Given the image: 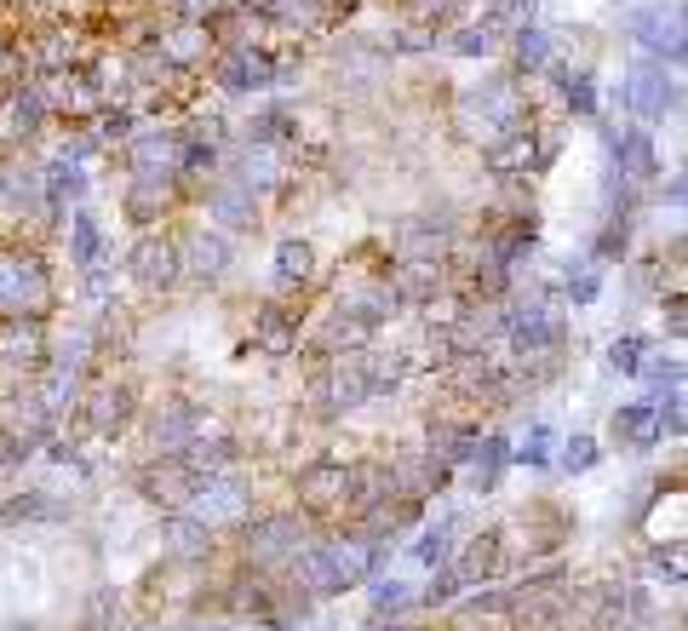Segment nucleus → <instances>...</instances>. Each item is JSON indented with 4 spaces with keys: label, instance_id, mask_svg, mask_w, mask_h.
I'll list each match as a JSON object with an SVG mask.
<instances>
[{
    "label": "nucleus",
    "instance_id": "22",
    "mask_svg": "<svg viewBox=\"0 0 688 631\" xmlns=\"http://www.w3.org/2000/svg\"><path fill=\"white\" fill-rule=\"evenodd\" d=\"M161 540H167L178 557H207V552H213V528H207V522H195L190 512L161 522Z\"/></svg>",
    "mask_w": 688,
    "mask_h": 631
},
{
    "label": "nucleus",
    "instance_id": "1",
    "mask_svg": "<svg viewBox=\"0 0 688 631\" xmlns=\"http://www.w3.org/2000/svg\"><path fill=\"white\" fill-rule=\"evenodd\" d=\"M379 563H384V545L316 540L293 557V580H298V592H310V597H339V592H351V585H361L368 575H379Z\"/></svg>",
    "mask_w": 688,
    "mask_h": 631
},
{
    "label": "nucleus",
    "instance_id": "5",
    "mask_svg": "<svg viewBox=\"0 0 688 631\" xmlns=\"http://www.w3.org/2000/svg\"><path fill=\"white\" fill-rule=\"evenodd\" d=\"M184 512H190L195 522H207V528H218V522H241V517L253 512V494H247V482H241V477L225 471V477H207V482H201L195 494H190Z\"/></svg>",
    "mask_w": 688,
    "mask_h": 631
},
{
    "label": "nucleus",
    "instance_id": "3",
    "mask_svg": "<svg viewBox=\"0 0 688 631\" xmlns=\"http://www.w3.org/2000/svg\"><path fill=\"white\" fill-rule=\"evenodd\" d=\"M310 545V528L298 512H281V517H258L247 528V557L253 568H281V563H293L298 552Z\"/></svg>",
    "mask_w": 688,
    "mask_h": 631
},
{
    "label": "nucleus",
    "instance_id": "31",
    "mask_svg": "<svg viewBox=\"0 0 688 631\" xmlns=\"http://www.w3.org/2000/svg\"><path fill=\"white\" fill-rule=\"evenodd\" d=\"M625 248H632V218H609L597 236V258L614 264V258H625Z\"/></svg>",
    "mask_w": 688,
    "mask_h": 631
},
{
    "label": "nucleus",
    "instance_id": "15",
    "mask_svg": "<svg viewBox=\"0 0 688 631\" xmlns=\"http://www.w3.org/2000/svg\"><path fill=\"white\" fill-rule=\"evenodd\" d=\"M609 155L620 178H637V185H649L660 173V155H654V138L649 132H609Z\"/></svg>",
    "mask_w": 688,
    "mask_h": 631
},
{
    "label": "nucleus",
    "instance_id": "20",
    "mask_svg": "<svg viewBox=\"0 0 688 631\" xmlns=\"http://www.w3.org/2000/svg\"><path fill=\"white\" fill-rule=\"evenodd\" d=\"M614 442L625 447H654L660 442V414L649 408V402H632V408L614 414Z\"/></svg>",
    "mask_w": 688,
    "mask_h": 631
},
{
    "label": "nucleus",
    "instance_id": "13",
    "mask_svg": "<svg viewBox=\"0 0 688 631\" xmlns=\"http://www.w3.org/2000/svg\"><path fill=\"white\" fill-rule=\"evenodd\" d=\"M0 362H12V368H40L47 362V328H40V316H12L0 328Z\"/></svg>",
    "mask_w": 688,
    "mask_h": 631
},
{
    "label": "nucleus",
    "instance_id": "34",
    "mask_svg": "<svg viewBox=\"0 0 688 631\" xmlns=\"http://www.w3.org/2000/svg\"><path fill=\"white\" fill-rule=\"evenodd\" d=\"M517 459H522V465H534V471H545V465H551V425H534Z\"/></svg>",
    "mask_w": 688,
    "mask_h": 631
},
{
    "label": "nucleus",
    "instance_id": "4",
    "mask_svg": "<svg viewBox=\"0 0 688 631\" xmlns=\"http://www.w3.org/2000/svg\"><path fill=\"white\" fill-rule=\"evenodd\" d=\"M368 356L361 351H344V362H333L328 374H316L310 384V402L321 414H344V408H356V402H368Z\"/></svg>",
    "mask_w": 688,
    "mask_h": 631
},
{
    "label": "nucleus",
    "instance_id": "36",
    "mask_svg": "<svg viewBox=\"0 0 688 631\" xmlns=\"http://www.w3.org/2000/svg\"><path fill=\"white\" fill-rule=\"evenodd\" d=\"M47 494H17V500H7V512H0V522H24V517H52L47 512Z\"/></svg>",
    "mask_w": 688,
    "mask_h": 631
},
{
    "label": "nucleus",
    "instance_id": "38",
    "mask_svg": "<svg viewBox=\"0 0 688 631\" xmlns=\"http://www.w3.org/2000/svg\"><path fill=\"white\" fill-rule=\"evenodd\" d=\"M597 293H602V276H597V270H579V276L569 281V299H574V304H591Z\"/></svg>",
    "mask_w": 688,
    "mask_h": 631
},
{
    "label": "nucleus",
    "instance_id": "9",
    "mask_svg": "<svg viewBox=\"0 0 688 631\" xmlns=\"http://www.w3.org/2000/svg\"><path fill=\"white\" fill-rule=\"evenodd\" d=\"M677 98H683V87L665 75V64H637V70H632V110H637L642 121L677 115Z\"/></svg>",
    "mask_w": 688,
    "mask_h": 631
},
{
    "label": "nucleus",
    "instance_id": "33",
    "mask_svg": "<svg viewBox=\"0 0 688 631\" xmlns=\"http://www.w3.org/2000/svg\"><path fill=\"white\" fill-rule=\"evenodd\" d=\"M98 253H104V236H98L92 213H75V264H92Z\"/></svg>",
    "mask_w": 688,
    "mask_h": 631
},
{
    "label": "nucleus",
    "instance_id": "10",
    "mask_svg": "<svg viewBox=\"0 0 688 631\" xmlns=\"http://www.w3.org/2000/svg\"><path fill=\"white\" fill-rule=\"evenodd\" d=\"M178 167H184V138L178 132H144L132 144V173L144 178V185H167Z\"/></svg>",
    "mask_w": 688,
    "mask_h": 631
},
{
    "label": "nucleus",
    "instance_id": "2",
    "mask_svg": "<svg viewBox=\"0 0 688 631\" xmlns=\"http://www.w3.org/2000/svg\"><path fill=\"white\" fill-rule=\"evenodd\" d=\"M52 299V281L35 253H0V311L12 316H40Z\"/></svg>",
    "mask_w": 688,
    "mask_h": 631
},
{
    "label": "nucleus",
    "instance_id": "19",
    "mask_svg": "<svg viewBox=\"0 0 688 631\" xmlns=\"http://www.w3.org/2000/svg\"><path fill=\"white\" fill-rule=\"evenodd\" d=\"M87 419H92L104 437H115L120 425L132 419V391H127V384H120V391H115V384H98V396L87 402Z\"/></svg>",
    "mask_w": 688,
    "mask_h": 631
},
{
    "label": "nucleus",
    "instance_id": "8",
    "mask_svg": "<svg viewBox=\"0 0 688 631\" xmlns=\"http://www.w3.org/2000/svg\"><path fill=\"white\" fill-rule=\"evenodd\" d=\"M127 276L138 288H173L178 276H184V264H178V248L167 236H138V248L127 258Z\"/></svg>",
    "mask_w": 688,
    "mask_h": 631
},
{
    "label": "nucleus",
    "instance_id": "32",
    "mask_svg": "<svg viewBox=\"0 0 688 631\" xmlns=\"http://www.w3.org/2000/svg\"><path fill=\"white\" fill-rule=\"evenodd\" d=\"M597 454H602V447H597V437L574 431L569 442H562V471H591V465H597Z\"/></svg>",
    "mask_w": 688,
    "mask_h": 631
},
{
    "label": "nucleus",
    "instance_id": "39",
    "mask_svg": "<svg viewBox=\"0 0 688 631\" xmlns=\"http://www.w3.org/2000/svg\"><path fill=\"white\" fill-rule=\"evenodd\" d=\"M459 585H464V580H459L454 568H448V575H442V580H431V592H424V603H431V608H436V603H448V597L459 592Z\"/></svg>",
    "mask_w": 688,
    "mask_h": 631
},
{
    "label": "nucleus",
    "instance_id": "30",
    "mask_svg": "<svg viewBox=\"0 0 688 631\" xmlns=\"http://www.w3.org/2000/svg\"><path fill=\"white\" fill-rule=\"evenodd\" d=\"M448 545H454V522H442V528H431V534L413 540V563H419V568L448 563Z\"/></svg>",
    "mask_w": 688,
    "mask_h": 631
},
{
    "label": "nucleus",
    "instance_id": "24",
    "mask_svg": "<svg viewBox=\"0 0 688 631\" xmlns=\"http://www.w3.org/2000/svg\"><path fill=\"white\" fill-rule=\"evenodd\" d=\"M551 80L562 87V104H569L574 115L591 121L597 115V80L585 75V70H569V64H551Z\"/></svg>",
    "mask_w": 688,
    "mask_h": 631
},
{
    "label": "nucleus",
    "instance_id": "35",
    "mask_svg": "<svg viewBox=\"0 0 688 631\" xmlns=\"http://www.w3.org/2000/svg\"><path fill=\"white\" fill-rule=\"evenodd\" d=\"M488 47H494L488 29H454V35H448V52H454V58H482Z\"/></svg>",
    "mask_w": 688,
    "mask_h": 631
},
{
    "label": "nucleus",
    "instance_id": "12",
    "mask_svg": "<svg viewBox=\"0 0 688 631\" xmlns=\"http://www.w3.org/2000/svg\"><path fill=\"white\" fill-rule=\"evenodd\" d=\"M281 70H288V64H270L265 47H241V52L225 58L218 87H225V92H258V87H270V80H281Z\"/></svg>",
    "mask_w": 688,
    "mask_h": 631
},
{
    "label": "nucleus",
    "instance_id": "26",
    "mask_svg": "<svg viewBox=\"0 0 688 631\" xmlns=\"http://www.w3.org/2000/svg\"><path fill=\"white\" fill-rule=\"evenodd\" d=\"M408 603H413V585H408V580H396V575H391V580H379V585H373V620H396Z\"/></svg>",
    "mask_w": 688,
    "mask_h": 631
},
{
    "label": "nucleus",
    "instance_id": "11",
    "mask_svg": "<svg viewBox=\"0 0 688 631\" xmlns=\"http://www.w3.org/2000/svg\"><path fill=\"white\" fill-rule=\"evenodd\" d=\"M178 264H184L195 281H218L235 264V241L225 230H195L184 248H178Z\"/></svg>",
    "mask_w": 688,
    "mask_h": 631
},
{
    "label": "nucleus",
    "instance_id": "16",
    "mask_svg": "<svg viewBox=\"0 0 688 631\" xmlns=\"http://www.w3.org/2000/svg\"><path fill=\"white\" fill-rule=\"evenodd\" d=\"M195 437H201V414L190 408V402H173V408L150 425V447H155V454H184Z\"/></svg>",
    "mask_w": 688,
    "mask_h": 631
},
{
    "label": "nucleus",
    "instance_id": "7",
    "mask_svg": "<svg viewBox=\"0 0 688 631\" xmlns=\"http://www.w3.org/2000/svg\"><path fill=\"white\" fill-rule=\"evenodd\" d=\"M632 35L642 40V52L665 58V64H683V52H688L683 12H677V7H642V12L632 17Z\"/></svg>",
    "mask_w": 688,
    "mask_h": 631
},
{
    "label": "nucleus",
    "instance_id": "23",
    "mask_svg": "<svg viewBox=\"0 0 688 631\" xmlns=\"http://www.w3.org/2000/svg\"><path fill=\"white\" fill-rule=\"evenodd\" d=\"M310 264H316L310 241H298V236H281V248H276V288H281V293H293L298 281L310 276Z\"/></svg>",
    "mask_w": 688,
    "mask_h": 631
},
{
    "label": "nucleus",
    "instance_id": "29",
    "mask_svg": "<svg viewBox=\"0 0 688 631\" xmlns=\"http://www.w3.org/2000/svg\"><path fill=\"white\" fill-rule=\"evenodd\" d=\"M545 64H551V35L517 29V70H545Z\"/></svg>",
    "mask_w": 688,
    "mask_h": 631
},
{
    "label": "nucleus",
    "instance_id": "18",
    "mask_svg": "<svg viewBox=\"0 0 688 631\" xmlns=\"http://www.w3.org/2000/svg\"><path fill=\"white\" fill-rule=\"evenodd\" d=\"M207 213H213V224H225V230H253L258 201H253L247 185H225V190L207 195Z\"/></svg>",
    "mask_w": 688,
    "mask_h": 631
},
{
    "label": "nucleus",
    "instance_id": "14",
    "mask_svg": "<svg viewBox=\"0 0 688 631\" xmlns=\"http://www.w3.org/2000/svg\"><path fill=\"white\" fill-rule=\"evenodd\" d=\"M195 488H201V477L190 471V459H184V454H167V465L144 471V494H150V500H161V505H173V512H184Z\"/></svg>",
    "mask_w": 688,
    "mask_h": 631
},
{
    "label": "nucleus",
    "instance_id": "28",
    "mask_svg": "<svg viewBox=\"0 0 688 631\" xmlns=\"http://www.w3.org/2000/svg\"><path fill=\"white\" fill-rule=\"evenodd\" d=\"M642 362H649V339H614V344H609V368H614L620 379H637Z\"/></svg>",
    "mask_w": 688,
    "mask_h": 631
},
{
    "label": "nucleus",
    "instance_id": "21",
    "mask_svg": "<svg viewBox=\"0 0 688 631\" xmlns=\"http://www.w3.org/2000/svg\"><path fill=\"white\" fill-rule=\"evenodd\" d=\"M476 494H494V488H499V477H505V465H511V442H505L499 431L494 437H476Z\"/></svg>",
    "mask_w": 688,
    "mask_h": 631
},
{
    "label": "nucleus",
    "instance_id": "6",
    "mask_svg": "<svg viewBox=\"0 0 688 631\" xmlns=\"http://www.w3.org/2000/svg\"><path fill=\"white\" fill-rule=\"evenodd\" d=\"M356 500V465H339V459H321L298 477V505L305 512H344Z\"/></svg>",
    "mask_w": 688,
    "mask_h": 631
},
{
    "label": "nucleus",
    "instance_id": "25",
    "mask_svg": "<svg viewBox=\"0 0 688 631\" xmlns=\"http://www.w3.org/2000/svg\"><path fill=\"white\" fill-rule=\"evenodd\" d=\"M459 580H488L499 575V534H476L471 545H464V557L454 563Z\"/></svg>",
    "mask_w": 688,
    "mask_h": 631
},
{
    "label": "nucleus",
    "instance_id": "17",
    "mask_svg": "<svg viewBox=\"0 0 688 631\" xmlns=\"http://www.w3.org/2000/svg\"><path fill=\"white\" fill-rule=\"evenodd\" d=\"M253 344L265 356H293L298 351V321L281 311V304H265L258 311V321H253Z\"/></svg>",
    "mask_w": 688,
    "mask_h": 631
},
{
    "label": "nucleus",
    "instance_id": "27",
    "mask_svg": "<svg viewBox=\"0 0 688 631\" xmlns=\"http://www.w3.org/2000/svg\"><path fill=\"white\" fill-rule=\"evenodd\" d=\"M161 207H167V185H144V178H138V190L127 195V218L132 224H155Z\"/></svg>",
    "mask_w": 688,
    "mask_h": 631
},
{
    "label": "nucleus",
    "instance_id": "37",
    "mask_svg": "<svg viewBox=\"0 0 688 631\" xmlns=\"http://www.w3.org/2000/svg\"><path fill=\"white\" fill-rule=\"evenodd\" d=\"M12 121H17V132H35L40 121H47V98H40V92H24V98H17V110H12Z\"/></svg>",
    "mask_w": 688,
    "mask_h": 631
}]
</instances>
